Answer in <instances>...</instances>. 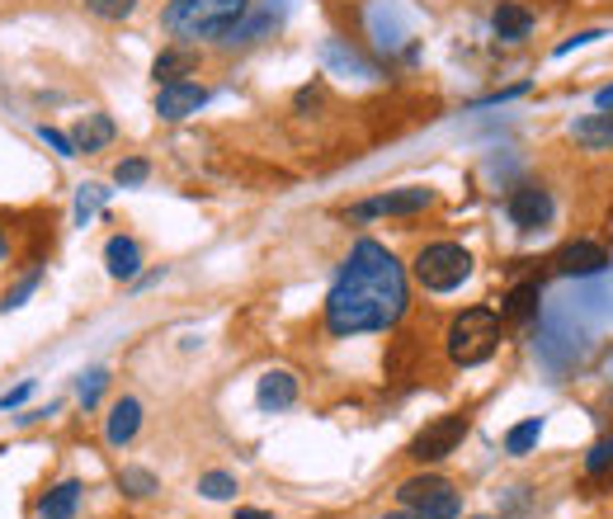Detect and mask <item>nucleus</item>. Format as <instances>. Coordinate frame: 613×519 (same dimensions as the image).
<instances>
[{
  "label": "nucleus",
  "instance_id": "nucleus-34",
  "mask_svg": "<svg viewBox=\"0 0 613 519\" xmlns=\"http://www.w3.org/2000/svg\"><path fill=\"white\" fill-rule=\"evenodd\" d=\"M594 109H600V114H613V86H604L600 94H594Z\"/></svg>",
  "mask_w": 613,
  "mask_h": 519
},
{
  "label": "nucleus",
  "instance_id": "nucleus-12",
  "mask_svg": "<svg viewBox=\"0 0 613 519\" xmlns=\"http://www.w3.org/2000/svg\"><path fill=\"white\" fill-rule=\"evenodd\" d=\"M104 270L109 279H118V283H133L141 274V241L137 236H109L104 241Z\"/></svg>",
  "mask_w": 613,
  "mask_h": 519
},
{
  "label": "nucleus",
  "instance_id": "nucleus-28",
  "mask_svg": "<svg viewBox=\"0 0 613 519\" xmlns=\"http://www.w3.org/2000/svg\"><path fill=\"white\" fill-rule=\"evenodd\" d=\"M86 10L94 14V20H104V24H118V20H128V14L137 10V0H86Z\"/></svg>",
  "mask_w": 613,
  "mask_h": 519
},
{
  "label": "nucleus",
  "instance_id": "nucleus-5",
  "mask_svg": "<svg viewBox=\"0 0 613 519\" xmlns=\"http://www.w3.org/2000/svg\"><path fill=\"white\" fill-rule=\"evenodd\" d=\"M397 500L406 510L424 515V519H458V510H463L458 486H453L449 477H434V472H416V477H406L397 486Z\"/></svg>",
  "mask_w": 613,
  "mask_h": 519
},
{
  "label": "nucleus",
  "instance_id": "nucleus-10",
  "mask_svg": "<svg viewBox=\"0 0 613 519\" xmlns=\"http://www.w3.org/2000/svg\"><path fill=\"white\" fill-rule=\"evenodd\" d=\"M213 94L208 86H198V81H170V86H156V119H166V123H184L189 114H198L203 104H208Z\"/></svg>",
  "mask_w": 613,
  "mask_h": 519
},
{
  "label": "nucleus",
  "instance_id": "nucleus-4",
  "mask_svg": "<svg viewBox=\"0 0 613 519\" xmlns=\"http://www.w3.org/2000/svg\"><path fill=\"white\" fill-rule=\"evenodd\" d=\"M472 250L458 246V241H430V246H420V256L411 264V274L424 293H453V289H463V283L472 279Z\"/></svg>",
  "mask_w": 613,
  "mask_h": 519
},
{
  "label": "nucleus",
  "instance_id": "nucleus-14",
  "mask_svg": "<svg viewBox=\"0 0 613 519\" xmlns=\"http://www.w3.org/2000/svg\"><path fill=\"white\" fill-rule=\"evenodd\" d=\"M81 496H86V486L76 482V477H67V482L47 486V492L38 496L34 515L38 519H76V510H81Z\"/></svg>",
  "mask_w": 613,
  "mask_h": 519
},
{
  "label": "nucleus",
  "instance_id": "nucleus-8",
  "mask_svg": "<svg viewBox=\"0 0 613 519\" xmlns=\"http://www.w3.org/2000/svg\"><path fill=\"white\" fill-rule=\"evenodd\" d=\"M506 213H510V223L519 232H538L553 223V189H543V184H519L514 194L506 199Z\"/></svg>",
  "mask_w": 613,
  "mask_h": 519
},
{
  "label": "nucleus",
  "instance_id": "nucleus-21",
  "mask_svg": "<svg viewBox=\"0 0 613 519\" xmlns=\"http://www.w3.org/2000/svg\"><path fill=\"white\" fill-rule=\"evenodd\" d=\"M118 492H128V496H156L161 492V482H156V472L151 467H123L118 472Z\"/></svg>",
  "mask_w": 613,
  "mask_h": 519
},
{
  "label": "nucleus",
  "instance_id": "nucleus-3",
  "mask_svg": "<svg viewBox=\"0 0 613 519\" xmlns=\"http://www.w3.org/2000/svg\"><path fill=\"white\" fill-rule=\"evenodd\" d=\"M500 326H506V317H500L496 307H467V312H458V317L449 321V330H444L449 364H458V369L486 364V359L500 350Z\"/></svg>",
  "mask_w": 613,
  "mask_h": 519
},
{
  "label": "nucleus",
  "instance_id": "nucleus-1",
  "mask_svg": "<svg viewBox=\"0 0 613 519\" xmlns=\"http://www.w3.org/2000/svg\"><path fill=\"white\" fill-rule=\"evenodd\" d=\"M406 307H411V283H406L401 260L373 236L354 241L326 293V330L336 340L391 330L401 326Z\"/></svg>",
  "mask_w": 613,
  "mask_h": 519
},
{
  "label": "nucleus",
  "instance_id": "nucleus-19",
  "mask_svg": "<svg viewBox=\"0 0 613 519\" xmlns=\"http://www.w3.org/2000/svg\"><path fill=\"white\" fill-rule=\"evenodd\" d=\"M571 137L580 142V147H613V114H590V119H580L571 123Z\"/></svg>",
  "mask_w": 613,
  "mask_h": 519
},
{
  "label": "nucleus",
  "instance_id": "nucleus-18",
  "mask_svg": "<svg viewBox=\"0 0 613 519\" xmlns=\"http://www.w3.org/2000/svg\"><path fill=\"white\" fill-rule=\"evenodd\" d=\"M491 29H496V38H500V43L529 38V34H533V10H524L519 0H500L496 14H491Z\"/></svg>",
  "mask_w": 613,
  "mask_h": 519
},
{
  "label": "nucleus",
  "instance_id": "nucleus-9",
  "mask_svg": "<svg viewBox=\"0 0 613 519\" xmlns=\"http://www.w3.org/2000/svg\"><path fill=\"white\" fill-rule=\"evenodd\" d=\"M434 203V189L424 184H406V189H391V194H377L368 203H354V217H411L420 208H430Z\"/></svg>",
  "mask_w": 613,
  "mask_h": 519
},
{
  "label": "nucleus",
  "instance_id": "nucleus-11",
  "mask_svg": "<svg viewBox=\"0 0 613 519\" xmlns=\"http://www.w3.org/2000/svg\"><path fill=\"white\" fill-rule=\"evenodd\" d=\"M141 430V402L137 397H118L114 406H109L104 416V444L109 449H128L133 439Z\"/></svg>",
  "mask_w": 613,
  "mask_h": 519
},
{
  "label": "nucleus",
  "instance_id": "nucleus-31",
  "mask_svg": "<svg viewBox=\"0 0 613 519\" xmlns=\"http://www.w3.org/2000/svg\"><path fill=\"white\" fill-rule=\"evenodd\" d=\"M529 86L519 81V86H510V90H496V94H481V100H472V109H491V104H506V100H514V94H524Z\"/></svg>",
  "mask_w": 613,
  "mask_h": 519
},
{
  "label": "nucleus",
  "instance_id": "nucleus-13",
  "mask_svg": "<svg viewBox=\"0 0 613 519\" xmlns=\"http://www.w3.org/2000/svg\"><path fill=\"white\" fill-rule=\"evenodd\" d=\"M194 71H198V47L194 43H170V47H161V57L151 61L156 86L184 81V76H194Z\"/></svg>",
  "mask_w": 613,
  "mask_h": 519
},
{
  "label": "nucleus",
  "instance_id": "nucleus-35",
  "mask_svg": "<svg viewBox=\"0 0 613 519\" xmlns=\"http://www.w3.org/2000/svg\"><path fill=\"white\" fill-rule=\"evenodd\" d=\"M236 519H274V515H270V510H250V506H246V510H236Z\"/></svg>",
  "mask_w": 613,
  "mask_h": 519
},
{
  "label": "nucleus",
  "instance_id": "nucleus-29",
  "mask_svg": "<svg viewBox=\"0 0 613 519\" xmlns=\"http://www.w3.org/2000/svg\"><path fill=\"white\" fill-rule=\"evenodd\" d=\"M38 137L61 156V161H76V156H81V151H76V142H71V133H61V128H47V123H38Z\"/></svg>",
  "mask_w": 613,
  "mask_h": 519
},
{
  "label": "nucleus",
  "instance_id": "nucleus-24",
  "mask_svg": "<svg viewBox=\"0 0 613 519\" xmlns=\"http://www.w3.org/2000/svg\"><path fill=\"white\" fill-rule=\"evenodd\" d=\"M104 199H109L104 184H81V189H76V227H86L90 217L104 208Z\"/></svg>",
  "mask_w": 613,
  "mask_h": 519
},
{
  "label": "nucleus",
  "instance_id": "nucleus-33",
  "mask_svg": "<svg viewBox=\"0 0 613 519\" xmlns=\"http://www.w3.org/2000/svg\"><path fill=\"white\" fill-rule=\"evenodd\" d=\"M47 416H57V402H47V406H34V411H20L14 420H20V425H38V420H47Z\"/></svg>",
  "mask_w": 613,
  "mask_h": 519
},
{
  "label": "nucleus",
  "instance_id": "nucleus-20",
  "mask_svg": "<svg viewBox=\"0 0 613 519\" xmlns=\"http://www.w3.org/2000/svg\"><path fill=\"white\" fill-rule=\"evenodd\" d=\"M538 439H543V416H529V420H519L506 430V453L510 459H524V453L538 449Z\"/></svg>",
  "mask_w": 613,
  "mask_h": 519
},
{
  "label": "nucleus",
  "instance_id": "nucleus-17",
  "mask_svg": "<svg viewBox=\"0 0 613 519\" xmlns=\"http://www.w3.org/2000/svg\"><path fill=\"white\" fill-rule=\"evenodd\" d=\"M114 137H118V128H114V119H109V114H86V119L71 128V142H76V151H81V156L104 151Z\"/></svg>",
  "mask_w": 613,
  "mask_h": 519
},
{
  "label": "nucleus",
  "instance_id": "nucleus-23",
  "mask_svg": "<svg viewBox=\"0 0 613 519\" xmlns=\"http://www.w3.org/2000/svg\"><path fill=\"white\" fill-rule=\"evenodd\" d=\"M586 477L594 482H613V435H604L600 444L586 453Z\"/></svg>",
  "mask_w": 613,
  "mask_h": 519
},
{
  "label": "nucleus",
  "instance_id": "nucleus-38",
  "mask_svg": "<svg viewBox=\"0 0 613 519\" xmlns=\"http://www.w3.org/2000/svg\"><path fill=\"white\" fill-rule=\"evenodd\" d=\"M604 227H609V232H613V208H609V213H604Z\"/></svg>",
  "mask_w": 613,
  "mask_h": 519
},
{
  "label": "nucleus",
  "instance_id": "nucleus-7",
  "mask_svg": "<svg viewBox=\"0 0 613 519\" xmlns=\"http://www.w3.org/2000/svg\"><path fill=\"white\" fill-rule=\"evenodd\" d=\"M613 264V256H609V246H600V241H566L557 256H553V270L561 274V279H600L604 270Z\"/></svg>",
  "mask_w": 613,
  "mask_h": 519
},
{
  "label": "nucleus",
  "instance_id": "nucleus-30",
  "mask_svg": "<svg viewBox=\"0 0 613 519\" xmlns=\"http://www.w3.org/2000/svg\"><path fill=\"white\" fill-rule=\"evenodd\" d=\"M34 377H24V383H14L10 392H5V397H0V411H20V406L29 402V397H34Z\"/></svg>",
  "mask_w": 613,
  "mask_h": 519
},
{
  "label": "nucleus",
  "instance_id": "nucleus-15",
  "mask_svg": "<svg viewBox=\"0 0 613 519\" xmlns=\"http://www.w3.org/2000/svg\"><path fill=\"white\" fill-rule=\"evenodd\" d=\"M256 402H260V411H288L297 402V377L288 369H270L256 387Z\"/></svg>",
  "mask_w": 613,
  "mask_h": 519
},
{
  "label": "nucleus",
  "instance_id": "nucleus-39",
  "mask_svg": "<svg viewBox=\"0 0 613 519\" xmlns=\"http://www.w3.org/2000/svg\"><path fill=\"white\" fill-rule=\"evenodd\" d=\"M477 519H481V515H477Z\"/></svg>",
  "mask_w": 613,
  "mask_h": 519
},
{
  "label": "nucleus",
  "instance_id": "nucleus-2",
  "mask_svg": "<svg viewBox=\"0 0 613 519\" xmlns=\"http://www.w3.org/2000/svg\"><path fill=\"white\" fill-rule=\"evenodd\" d=\"M246 14H250V0H170L161 10V24L180 43H203V38L227 43Z\"/></svg>",
  "mask_w": 613,
  "mask_h": 519
},
{
  "label": "nucleus",
  "instance_id": "nucleus-27",
  "mask_svg": "<svg viewBox=\"0 0 613 519\" xmlns=\"http://www.w3.org/2000/svg\"><path fill=\"white\" fill-rule=\"evenodd\" d=\"M104 387H109V369H90V373H81V383H76V402L90 411V406H100Z\"/></svg>",
  "mask_w": 613,
  "mask_h": 519
},
{
  "label": "nucleus",
  "instance_id": "nucleus-36",
  "mask_svg": "<svg viewBox=\"0 0 613 519\" xmlns=\"http://www.w3.org/2000/svg\"><path fill=\"white\" fill-rule=\"evenodd\" d=\"M387 519H424V515H416V510H406V506H401V510H391Z\"/></svg>",
  "mask_w": 613,
  "mask_h": 519
},
{
  "label": "nucleus",
  "instance_id": "nucleus-37",
  "mask_svg": "<svg viewBox=\"0 0 613 519\" xmlns=\"http://www.w3.org/2000/svg\"><path fill=\"white\" fill-rule=\"evenodd\" d=\"M5 256H10V236L0 232V260H5Z\"/></svg>",
  "mask_w": 613,
  "mask_h": 519
},
{
  "label": "nucleus",
  "instance_id": "nucleus-6",
  "mask_svg": "<svg viewBox=\"0 0 613 519\" xmlns=\"http://www.w3.org/2000/svg\"><path fill=\"white\" fill-rule=\"evenodd\" d=\"M467 425H472V411H449V416H439V420H430L424 430L411 439V449H406V459L411 463H444L453 449L467 439Z\"/></svg>",
  "mask_w": 613,
  "mask_h": 519
},
{
  "label": "nucleus",
  "instance_id": "nucleus-22",
  "mask_svg": "<svg viewBox=\"0 0 613 519\" xmlns=\"http://www.w3.org/2000/svg\"><path fill=\"white\" fill-rule=\"evenodd\" d=\"M241 486H236V477L231 472H223V467H213V472H203L198 477V496L203 500H231Z\"/></svg>",
  "mask_w": 613,
  "mask_h": 519
},
{
  "label": "nucleus",
  "instance_id": "nucleus-32",
  "mask_svg": "<svg viewBox=\"0 0 613 519\" xmlns=\"http://www.w3.org/2000/svg\"><path fill=\"white\" fill-rule=\"evenodd\" d=\"M594 38H604V29H586V34H571L561 47H557V57H566V53H576V47H586V43H594Z\"/></svg>",
  "mask_w": 613,
  "mask_h": 519
},
{
  "label": "nucleus",
  "instance_id": "nucleus-26",
  "mask_svg": "<svg viewBox=\"0 0 613 519\" xmlns=\"http://www.w3.org/2000/svg\"><path fill=\"white\" fill-rule=\"evenodd\" d=\"M38 283H43V264H38V270H29L20 283H14V289H5V293H0V312H14V307H24V297H34V293H38Z\"/></svg>",
  "mask_w": 613,
  "mask_h": 519
},
{
  "label": "nucleus",
  "instance_id": "nucleus-25",
  "mask_svg": "<svg viewBox=\"0 0 613 519\" xmlns=\"http://www.w3.org/2000/svg\"><path fill=\"white\" fill-rule=\"evenodd\" d=\"M147 176H151V161H147V156H123V161L114 166V184H118V189L147 184Z\"/></svg>",
  "mask_w": 613,
  "mask_h": 519
},
{
  "label": "nucleus",
  "instance_id": "nucleus-16",
  "mask_svg": "<svg viewBox=\"0 0 613 519\" xmlns=\"http://www.w3.org/2000/svg\"><path fill=\"white\" fill-rule=\"evenodd\" d=\"M538 307H543V289H538V279H529V283H514V289L506 293L500 317H506L510 326H524V321L538 317Z\"/></svg>",
  "mask_w": 613,
  "mask_h": 519
}]
</instances>
